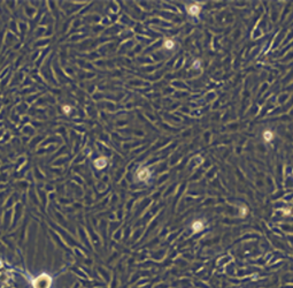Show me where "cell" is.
Masks as SVG:
<instances>
[{"mask_svg":"<svg viewBox=\"0 0 293 288\" xmlns=\"http://www.w3.org/2000/svg\"><path fill=\"white\" fill-rule=\"evenodd\" d=\"M51 277L47 274H42L33 281L35 288H48L51 285Z\"/></svg>","mask_w":293,"mask_h":288,"instance_id":"6da1fadb","label":"cell"},{"mask_svg":"<svg viewBox=\"0 0 293 288\" xmlns=\"http://www.w3.org/2000/svg\"><path fill=\"white\" fill-rule=\"evenodd\" d=\"M187 12H189V14L191 16H198L200 12V6L197 4L190 5V6H187Z\"/></svg>","mask_w":293,"mask_h":288,"instance_id":"7a4b0ae2","label":"cell"},{"mask_svg":"<svg viewBox=\"0 0 293 288\" xmlns=\"http://www.w3.org/2000/svg\"><path fill=\"white\" fill-rule=\"evenodd\" d=\"M138 178H139V180H142V181L148 179L149 178V171L147 170V168H142V170H139V172H138Z\"/></svg>","mask_w":293,"mask_h":288,"instance_id":"3957f363","label":"cell"},{"mask_svg":"<svg viewBox=\"0 0 293 288\" xmlns=\"http://www.w3.org/2000/svg\"><path fill=\"white\" fill-rule=\"evenodd\" d=\"M202 228H204V222H202V221L195 220L194 222L192 224V229H193V232H195V233L200 232Z\"/></svg>","mask_w":293,"mask_h":288,"instance_id":"277c9868","label":"cell"},{"mask_svg":"<svg viewBox=\"0 0 293 288\" xmlns=\"http://www.w3.org/2000/svg\"><path fill=\"white\" fill-rule=\"evenodd\" d=\"M94 164H96V166L98 168H102V167L106 166V159H105V158H99V159H97Z\"/></svg>","mask_w":293,"mask_h":288,"instance_id":"5b68a950","label":"cell"},{"mask_svg":"<svg viewBox=\"0 0 293 288\" xmlns=\"http://www.w3.org/2000/svg\"><path fill=\"white\" fill-rule=\"evenodd\" d=\"M272 137H274V134H272V132H270V130H266V132L263 133V138L266 140L267 142H270L271 140H272Z\"/></svg>","mask_w":293,"mask_h":288,"instance_id":"8992f818","label":"cell"},{"mask_svg":"<svg viewBox=\"0 0 293 288\" xmlns=\"http://www.w3.org/2000/svg\"><path fill=\"white\" fill-rule=\"evenodd\" d=\"M174 42L171 39H166V42H164V47L166 49H168V50H171L174 47Z\"/></svg>","mask_w":293,"mask_h":288,"instance_id":"52a82bcc","label":"cell"},{"mask_svg":"<svg viewBox=\"0 0 293 288\" xmlns=\"http://www.w3.org/2000/svg\"><path fill=\"white\" fill-rule=\"evenodd\" d=\"M246 211H247V208H246V206H241V216H243V217L246 215Z\"/></svg>","mask_w":293,"mask_h":288,"instance_id":"ba28073f","label":"cell"},{"mask_svg":"<svg viewBox=\"0 0 293 288\" xmlns=\"http://www.w3.org/2000/svg\"><path fill=\"white\" fill-rule=\"evenodd\" d=\"M199 65H200V61H199V60H197V61H194V62H193V67H194V68H199Z\"/></svg>","mask_w":293,"mask_h":288,"instance_id":"9c48e42d","label":"cell"},{"mask_svg":"<svg viewBox=\"0 0 293 288\" xmlns=\"http://www.w3.org/2000/svg\"><path fill=\"white\" fill-rule=\"evenodd\" d=\"M63 111H65L66 113H69V112H70V106H65V107H63Z\"/></svg>","mask_w":293,"mask_h":288,"instance_id":"30bf717a","label":"cell"}]
</instances>
